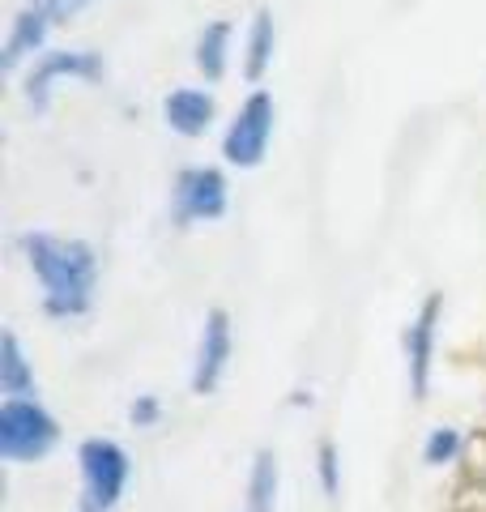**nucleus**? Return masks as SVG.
Instances as JSON below:
<instances>
[{
    "label": "nucleus",
    "instance_id": "nucleus-1",
    "mask_svg": "<svg viewBox=\"0 0 486 512\" xmlns=\"http://www.w3.org/2000/svg\"><path fill=\"white\" fill-rule=\"evenodd\" d=\"M22 256L43 286V312L52 320H77L94 308L99 286V252L86 239H60L47 231H26Z\"/></svg>",
    "mask_w": 486,
    "mask_h": 512
},
{
    "label": "nucleus",
    "instance_id": "nucleus-2",
    "mask_svg": "<svg viewBox=\"0 0 486 512\" xmlns=\"http://www.w3.org/2000/svg\"><path fill=\"white\" fill-rule=\"evenodd\" d=\"M60 444L56 414L39 406V397H5L0 402V461L35 466Z\"/></svg>",
    "mask_w": 486,
    "mask_h": 512
},
{
    "label": "nucleus",
    "instance_id": "nucleus-3",
    "mask_svg": "<svg viewBox=\"0 0 486 512\" xmlns=\"http://www.w3.org/2000/svg\"><path fill=\"white\" fill-rule=\"evenodd\" d=\"M273 120H278V103H273L269 90H252L248 99L239 103L231 128L222 137V158L239 171H256L269 154L273 141Z\"/></svg>",
    "mask_w": 486,
    "mask_h": 512
},
{
    "label": "nucleus",
    "instance_id": "nucleus-4",
    "mask_svg": "<svg viewBox=\"0 0 486 512\" xmlns=\"http://www.w3.org/2000/svg\"><path fill=\"white\" fill-rule=\"evenodd\" d=\"M77 466H81V487H86V495H81V500H86V504L111 512V508L124 500L128 474H133V461H128V453H124L120 440H107V436L81 440Z\"/></svg>",
    "mask_w": 486,
    "mask_h": 512
},
{
    "label": "nucleus",
    "instance_id": "nucleus-5",
    "mask_svg": "<svg viewBox=\"0 0 486 512\" xmlns=\"http://www.w3.org/2000/svg\"><path fill=\"white\" fill-rule=\"evenodd\" d=\"M64 77H69V82H103L107 64L99 52H69V47H64V52H43L22 82V99L35 116H43V111L52 107V90Z\"/></svg>",
    "mask_w": 486,
    "mask_h": 512
},
{
    "label": "nucleus",
    "instance_id": "nucleus-6",
    "mask_svg": "<svg viewBox=\"0 0 486 512\" xmlns=\"http://www.w3.org/2000/svg\"><path fill=\"white\" fill-rule=\"evenodd\" d=\"M231 205V184L218 167H184L175 175L171 188V218L180 227H192V222H218Z\"/></svg>",
    "mask_w": 486,
    "mask_h": 512
},
{
    "label": "nucleus",
    "instance_id": "nucleus-7",
    "mask_svg": "<svg viewBox=\"0 0 486 512\" xmlns=\"http://www.w3.org/2000/svg\"><path fill=\"white\" fill-rule=\"evenodd\" d=\"M440 320H444V295L435 291L418 303L414 320L405 325V376H410V393L414 402H427L431 393V376H435V342H440Z\"/></svg>",
    "mask_w": 486,
    "mask_h": 512
},
{
    "label": "nucleus",
    "instance_id": "nucleus-8",
    "mask_svg": "<svg viewBox=\"0 0 486 512\" xmlns=\"http://www.w3.org/2000/svg\"><path fill=\"white\" fill-rule=\"evenodd\" d=\"M231 316L222 308H209L205 320H201V342H197V359H192V393L197 397H209L218 393V384L231 367Z\"/></svg>",
    "mask_w": 486,
    "mask_h": 512
},
{
    "label": "nucleus",
    "instance_id": "nucleus-9",
    "mask_svg": "<svg viewBox=\"0 0 486 512\" xmlns=\"http://www.w3.org/2000/svg\"><path fill=\"white\" fill-rule=\"evenodd\" d=\"M162 120H167L171 133L180 137H205L209 128L218 120V103L209 90H197V86H180L162 99Z\"/></svg>",
    "mask_w": 486,
    "mask_h": 512
},
{
    "label": "nucleus",
    "instance_id": "nucleus-10",
    "mask_svg": "<svg viewBox=\"0 0 486 512\" xmlns=\"http://www.w3.org/2000/svg\"><path fill=\"white\" fill-rule=\"evenodd\" d=\"M52 18H47L43 9H22L18 18H13V26H9V39H5V56H0V69L5 73H18L22 64L35 56V52H43V43H47V35H52Z\"/></svg>",
    "mask_w": 486,
    "mask_h": 512
},
{
    "label": "nucleus",
    "instance_id": "nucleus-11",
    "mask_svg": "<svg viewBox=\"0 0 486 512\" xmlns=\"http://www.w3.org/2000/svg\"><path fill=\"white\" fill-rule=\"evenodd\" d=\"M273 52H278V26H273L269 9H256V18L248 26V43H243V77L252 86L265 82V73L273 69Z\"/></svg>",
    "mask_w": 486,
    "mask_h": 512
},
{
    "label": "nucleus",
    "instance_id": "nucleus-12",
    "mask_svg": "<svg viewBox=\"0 0 486 512\" xmlns=\"http://www.w3.org/2000/svg\"><path fill=\"white\" fill-rule=\"evenodd\" d=\"M0 393L5 397H35L39 393L35 367H30L26 350H22V342H18V333L13 329L0 333Z\"/></svg>",
    "mask_w": 486,
    "mask_h": 512
},
{
    "label": "nucleus",
    "instance_id": "nucleus-13",
    "mask_svg": "<svg viewBox=\"0 0 486 512\" xmlns=\"http://www.w3.org/2000/svg\"><path fill=\"white\" fill-rule=\"evenodd\" d=\"M231 39H235V26L226 18L209 22L197 35V52H192V60H197L205 82H222L226 69H231Z\"/></svg>",
    "mask_w": 486,
    "mask_h": 512
},
{
    "label": "nucleus",
    "instance_id": "nucleus-14",
    "mask_svg": "<svg viewBox=\"0 0 486 512\" xmlns=\"http://www.w3.org/2000/svg\"><path fill=\"white\" fill-rule=\"evenodd\" d=\"M278 487H282L278 453L273 448H256L252 470H248V512H278Z\"/></svg>",
    "mask_w": 486,
    "mask_h": 512
},
{
    "label": "nucleus",
    "instance_id": "nucleus-15",
    "mask_svg": "<svg viewBox=\"0 0 486 512\" xmlns=\"http://www.w3.org/2000/svg\"><path fill=\"white\" fill-rule=\"evenodd\" d=\"M461 448H465V436L457 427H431V436L423 440V461L431 470L440 466H457L461 461Z\"/></svg>",
    "mask_w": 486,
    "mask_h": 512
},
{
    "label": "nucleus",
    "instance_id": "nucleus-16",
    "mask_svg": "<svg viewBox=\"0 0 486 512\" xmlns=\"http://www.w3.org/2000/svg\"><path fill=\"white\" fill-rule=\"evenodd\" d=\"M316 478H320V491L337 500L342 495V448H337L329 436L316 440Z\"/></svg>",
    "mask_w": 486,
    "mask_h": 512
},
{
    "label": "nucleus",
    "instance_id": "nucleus-17",
    "mask_svg": "<svg viewBox=\"0 0 486 512\" xmlns=\"http://www.w3.org/2000/svg\"><path fill=\"white\" fill-rule=\"evenodd\" d=\"M457 466H461L469 487L486 491V427H478V431H469V436H465V448H461Z\"/></svg>",
    "mask_w": 486,
    "mask_h": 512
},
{
    "label": "nucleus",
    "instance_id": "nucleus-18",
    "mask_svg": "<svg viewBox=\"0 0 486 512\" xmlns=\"http://www.w3.org/2000/svg\"><path fill=\"white\" fill-rule=\"evenodd\" d=\"M26 5H30V9H43L52 22H69V18H77V13L86 9V5H94V0H26Z\"/></svg>",
    "mask_w": 486,
    "mask_h": 512
},
{
    "label": "nucleus",
    "instance_id": "nucleus-19",
    "mask_svg": "<svg viewBox=\"0 0 486 512\" xmlns=\"http://www.w3.org/2000/svg\"><path fill=\"white\" fill-rule=\"evenodd\" d=\"M128 419H133V427H158L162 423V402L154 393H141L133 406H128Z\"/></svg>",
    "mask_w": 486,
    "mask_h": 512
},
{
    "label": "nucleus",
    "instance_id": "nucleus-20",
    "mask_svg": "<svg viewBox=\"0 0 486 512\" xmlns=\"http://www.w3.org/2000/svg\"><path fill=\"white\" fill-rule=\"evenodd\" d=\"M77 512H103V508H94V504H86V500H81V508Z\"/></svg>",
    "mask_w": 486,
    "mask_h": 512
}]
</instances>
